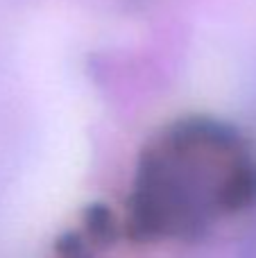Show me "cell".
Masks as SVG:
<instances>
[{"label":"cell","mask_w":256,"mask_h":258,"mask_svg":"<svg viewBox=\"0 0 256 258\" xmlns=\"http://www.w3.org/2000/svg\"><path fill=\"white\" fill-rule=\"evenodd\" d=\"M256 204V159L231 127L177 122L141 156L127 227L141 240H193Z\"/></svg>","instance_id":"6da1fadb"},{"label":"cell","mask_w":256,"mask_h":258,"mask_svg":"<svg viewBox=\"0 0 256 258\" xmlns=\"http://www.w3.org/2000/svg\"><path fill=\"white\" fill-rule=\"evenodd\" d=\"M236 258H256V229L247 236V240L243 242V247H240Z\"/></svg>","instance_id":"7a4b0ae2"}]
</instances>
